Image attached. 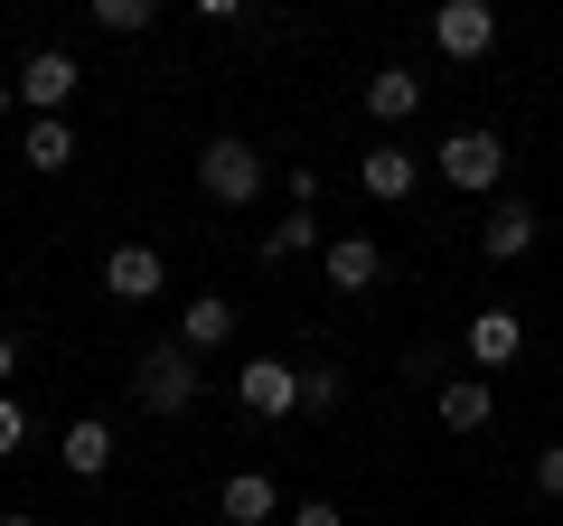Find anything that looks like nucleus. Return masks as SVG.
I'll return each instance as SVG.
<instances>
[{"label": "nucleus", "instance_id": "nucleus-5", "mask_svg": "<svg viewBox=\"0 0 563 526\" xmlns=\"http://www.w3.org/2000/svg\"><path fill=\"white\" fill-rule=\"evenodd\" d=\"M432 47L461 57V66H479L488 47H498V10H488V0H442V10H432Z\"/></svg>", "mask_w": 563, "mask_h": 526}, {"label": "nucleus", "instance_id": "nucleus-8", "mask_svg": "<svg viewBox=\"0 0 563 526\" xmlns=\"http://www.w3.org/2000/svg\"><path fill=\"white\" fill-rule=\"evenodd\" d=\"M517 348H526V320L507 302H488V310H470V366H517Z\"/></svg>", "mask_w": 563, "mask_h": 526}, {"label": "nucleus", "instance_id": "nucleus-10", "mask_svg": "<svg viewBox=\"0 0 563 526\" xmlns=\"http://www.w3.org/2000/svg\"><path fill=\"white\" fill-rule=\"evenodd\" d=\"M432 405H442L451 432H488V424H498V385H488V376H442Z\"/></svg>", "mask_w": 563, "mask_h": 526}, {"label": "nucleus", "instance_id": "nucleus-21", "mask_svg": "<svg viewBox=\"0 0 563 526\" xmlns=\"http://www.w3.org/2000/svg\"><path fill=\"white\" fill-rule=\"evenodd\" d=\"M10 451H29V405L20 395H0V461H10Z\"/></svg>", "mask_w": 563, "mask_h": 526}, {"label": "nucleus", "instance_id": "nucleus-13", "mask_svg": "<svg viewBox=\"0 0 563 526\" xmlns=\"http://www.w3.org/2000/svg\"><path fill=\"white\" fill-rule=\"evenodd\" d=\"M57 461L76 470V480H103V470H113V424H103V414L66 424V432H57Z\"/></svg>", "mask_w": 563, "mask_h": 526}, {"label": "nucleus", "instance_id": "nucleus-26", "mask_svg": "<svg viewBox=\"0 0 563 526\" xmlns=\"http://www.w3.org/2000/svg\"><path fill=\"white\" fill-rule=\"evenodd\" d=\"M0 526H38V517H0Z\"/></svg>", "mask_w": 563, "mask_h": 526}, {"label": "nucleus", "instance_id": "nucleus-3", "mask_svg": "<svg viewBox=\"0 0 563 526\" xmlns=\"http://www.w3.org/2000/svg\"><path fill=\"white\" fill-rule=\"evenodd\" d=\"M132 405L141 414H188L198 405V358H188V348H151L141 376H132Z\"/></svg>", "mask_w": 563, "mask_h": 526}, {"label": "nucleus", "instance_id": "nucleus-14", "mask_svg": "<svg viewBox=\"0 0 563 526\" xmlns=\"http://www.w3.org/2000/svg\"><path fill=\"white\" fill-rule=\"evenodd\" d=\"M225 339H235V302H225V292H198V302L179 310V348L207 358V348H225Z\"/></svg>", "mask_w": 563, "mask_h": 526}, {"label": "nucleus", "instance_id": "nucleus-15", "mask_svg": "<svg viewBox=\"0 0 563 526\" xmlns=\"http://www.w3.org/2000/svg\"><path fill=\"white\" fill-rule=\"evenodd\" d=\"M413 103H422L413 66H376V76H366V113H376V122H413Z\"/></svg>", "mask_w": 563, "mask_h": 526}, {"label": "nucleus", "instance_id": "nucleus-2", "mask_svg": "<svg viewBox=\"0 0 563 526\" xmlns=\"http://www.w3.org/2000/svg\"><path fill=\"white\" fill-rule=\"evenodd\" d=\"M198 188H207L217 207H254V198H263V151L235 142V132L207 142V151H198Z\"/></svg>", "mask_w": 563, "mask_h": 526}, {"label": "nucleus", "instance_id": "nucleus-16", "mask_svg": "<svg viewBox=\"0 0 563 526\" xmlns=\"http://www.w3.org/2000/svg\"><path fill=\"white\" fill-rule=\"evenodd\" d=\"M217 507H225L235 526H263V517H282V489L263 480V470H235V480L217 489Z\"/></svg>", "mask_w": 563, "mask_h": 526}, {"label": "nucleus", "instance_id": "nucleus-11", "mask_svg": "<svg viewBox=\"0 0 563 526\" xmlns=\"http://www.w3.org/2000/svg\"><path fill=\"white\" fill-rule=\"evenodd\" d=\"M536 207H526V198H498V207H488V226H479V244H488V263H517V254H536Z\"/></svg>", "mask_w": 563, "mask_h": 526}, {"label": "nucleus", "instance_id": "nucleus-12", "mask_svg": "<svg viewBox=\"0 0 563 526\" xmlns=\"http://www.w3.org/2000/svg\"><path fill=\"white\" fill-rule=\"evenodd\" d=\"M357 188H366V198H413V188H422V161H413V151H404V142H385V151H366V161H357Z\"/></svg>", "mask_w": 563, "mask_h": 526}, {"label": "nucleus", "instance_id": "nucleus-23", "mask_svg": "<svg viewBox=\"0 0 563 526\" xmlns=\"http://www.w3.org/2000/svg\"><path fill=\"white\" fill-rule=\"evenodd\" d=\"M291 526H347V517H339V498H301V507H291Z\"/></svg>", "mask_w": 563, "mask_h": 526}, {"label": "nucleus", "instance_id": "nucleus-18", "mask_svg": "<svg viewBox=\"0 0 563 526\" xmlns=\"http://www.w3.org/2000/svg\"><path fill=\"white\" fill-rule=\"evenodd\" d=\"M263 254H273V263H291V254H329V244H320V217H310V207H291V217L263 235Z\"/></svg>", "mask_w": 563, "mask_h": 526}, {"label": "nucleus", "instance_id": "nucleus-17", "mask_svg": "<svg viewBox=\"0 0 563 526\" xmlns=\"http://www.w3.org/2000/svg\"><path fill=\"white\" fill-rule=\"evenodd\" d=\"M20 161L57 179V169L76 161V122H66V113H57V122H29V132H20Z\"/></svg>", "mask_w": 563, "mask_h": 526}, {"label": "nucleus", "instance_id": "nucleus-4", "mask_svg": "<svg viewBox=\"0 0 563 526\" xmlns=\"http://www.w3.org/2000/svg\"><path fill=\"white\" fill-rule=\"evenodd\" d=\"M10 85H20V103H29V113H38V122H57L66 103H76L85 66L66 57V47H38V57H29V66H20V76H10Z\"/></svg>", "mask_w": 563, "mask_h": 526}, {"label": "nucleus", "instance_id": "nucleus-9", "mask_svg": "<svg viewBox=\"0 0 563 526\" xmlns=\"http://www.w3.org/2000/svg\"><path fill=\"white\" fill-rule=\"evenodd\" d=\"M320 273H329L339 292H376V283H385V244H376V235H329Z\"/></svg>", "mask_w": 563, "mask_h": 526}, {"label": "nucleus", "instance_id": "nucleus-6", "mask_svg": "<svg viewBox=\"0 0 563 526\" xmlns=\"http://www.w3.org/2000/svg\"><path fill=\"white\" fill-rule=\"evenodd\" d=\"M235 395H244V414L282 424V414H301V366H291V358H244Z\"/></svg>", "mask_w": 563, "mask_h": 526}, {"label": "nucleus", "instance_id": "nucleus-20", "mask_svg": "<svg viewBox=\"0 0 563 526\" xmlns=\"http://www.w3.org/2000/svg\"><path fill=\"white\" fill-rule=\"evenodd\" d=\"M347 385H339V366H301V414H329Z\"/></svg>", "mask_w": 563, "mask_h": 526}, {"label": "nucleus", "instance_id": "nucleus-25", "mask_svg": "<svg viewBox=\"0 0 563 526\" xmlns=\"http://www.w3.org/2000/svg\"><path fill=\"white\" fill-rule=\"evenodd\" d=\"M10 103H20V85H10V76H0V113H10Z\"/></svg>", "mask_w": 563, "mask_h": 526}, {"label": "nucleus", "instance_id": "nucleus-7", "mask_svg": "<svg viewBox=\"0 0 563 526\" xmlns=\"http://www.w3.org/2000/svg\"><path fill=\"white\" fill-rule=\"evenodd\" d=\"M103 292H113V302H161L169 263L151 254V244H113V254H103Z\"/></svg>", "mask_w": 563, "mask_h": 526}, {"label": "nucleus", "instance_id": "nucleus-24", "mask_svg": "<svg viewBox=\"0 0 563 526\" xmlns=\"http://www.w3.org/2000/svg\"><path fill=\"white\" fill-rule=\"evenodd\" d=\"M10 376H20V339L0 329V395H10Z\"/></svg>", "mask_w": 563, "mask_h": 526}, {"label": "nucleus", "instance_id": "nucleus-22", "mask_svg": "<svg viewBox=\"0 0 563 526\" xmlns=\"http://www.w3.org/2000/svg\"><path fill=\"white\" fill-rule=\"evenodd\" d=\"M536 498H563V442L536 451Z\"/></svg>", "mask_w": 563, "mask_h": 526}, {"label": "nucleus", "instance_id": "nucleus-19", "mask_svg": "<svg viewBox=\"0 0 563 526\" xmlns=\"http://www.w3.org/2000/svg\"><path fill=\"white\" fill-rule=\"evenodd\" d=\"M151 20H161L151 0H95V29H103V39H141Z\"/></svg>", "mask_w": 563, "mask_h": 526}, {"label": "nucleus", "instance_id": "nucleus-1", "mask_svg": "<svg viewBox=\"0 0 563 526\" xmlns=\"http://www.w3.org/2000/svg\"><path fill=\"white\" fill-rule=\"evenodd\" d=\"M432 169H442V179L461 188V198H488V188L507 179V142H498V132H479V122H461V132H442Z\"/></svg>", "mask_w": 563, "mask_h": 526}]
</instances>
